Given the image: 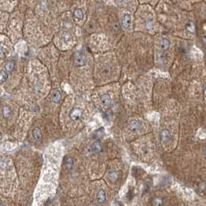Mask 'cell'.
Returning <instances> with one entry per match:
<instances>
[{"instance_id": "obj_1", "label": "cell", "mask_w": 206, "mask_h": 206, "mask_svg": "<svg viewBox=\"0 0 206 206\" xmlns=\"http://www.w3.org/2000/svg\"><path fill=\"white\" fill-rule=\"evenodd\" d=\"M82 115V111L80 108H74L70 112V118L73 121H78L80 119Z\"/></svg>"}, {"instance_id": "obj_2", "label": "cell", "mask_w": 206, "mask_h": 206, "mask_svg": "<svg viewBox=\"0 0 206 206\" xmlns=\"http://www.w3.org/2000/svg\"><path fill=\"white\" fill-rule=\"evenodd\" d=\"M75 63L77 66H83L85 64V57L80 52H76L75 54Z\"/></svg>"}, {"instance_id": "obj_3", "label": "cell", "mask_w": 206, "mask_h": 206, "mask_svg": "<svg viewBox=\"0 0 206 206\" xmlns=\"http://www.w3.org/2000/svg\"><path fill=\"white\" fill-rule=\"evenodd\" d=\"M122 25L124 29H128L131 25V16L128 13L124 14L122 19Z\"/></svg>"}, {"instance_id": "obj_4", "label": "cell", "mask_w": 206, "mask_h": 206, "mask_svg": "<svg viewBox=\"0 0 206 206\" xmlns=\"http://www.w3.org/2000/svg\"><path fill=\"white\" fill-rule=\"evenodd\" d=\"M100 99H101V102H102L103 106H105V107L110 106V105H111V98H110L109 94H103L101 96V98H100Z\"/></svg>"}, {"instance_id": "obj_5", "label": "cell", "mask_w": 206, "mask_h": 206, "mask_svg": "<svg viewBox=\"0 0 206 206\" xmlns=\"http://www.w3.org/2000/svg\"><path fill=\"white\" fill-rule=\"evenodd\" d=\"M161 139L162 143H167L171 139V133L167 129H163L161 133Z\"/></svg>"}, {"instance_id": "obj_6", "label": "cell", "mask_w": 206, "mask_h": 206, "mask_svg": "<svg viewBox=\"0 0 206 206\" xmlns=\"http://www.w3.org/2000/svg\"><path fill=\"white\" fill-rule=\"evenodd\" d=\"M105 198H106V197H105V193L104 190H102V189L99 190L96 195L97 201L99 203H103L105 201Z\"/></svg>"}, {"instance_id": "obj_7", "label": "cell", "mask_w": 206, "mask_h": 206, "mask_svg": "<svg viewBox=\"0 0 206 206\" xmlns=\"http://www.w3.org/2000/svg\"><path fill=\"white\" fill-rule=\"evenodd\" d=\"M91 151L94 153H99L102 150V145L99 142H95L93 144L91 145Z\"/></svg>"}, {"instance_id": "obj_8", "label": "cell", "mask_w": 206, "mask_h": 206, "mask_svg": "<svg viewBox=\"0 0 206 206\" xmlns=\"http://www.w3.org/2000/svg\"><path fill=\"white\" fill-rule=\"evenodd\" d=\"M170 40L167 38H162L160 41V47L161 50L165 51L170 47Z\"/></svg>"}, {"instance_id": "obj_9", "label": "cell", "mask_w": 206, "mask_h": 206, "mask_svg": "<svg viewBox=\"0 0 206 206\" xmlns=\"http://www.w3.org/2000/svg\"><path fill=\"white\" fill-rule=\"evenodd\" d=\"M61 94L60 92V91H54V93L52 94V96H51V100L52 102H54V103H58L61 100Z\"/></svg>"}, {"instance_id": "obj_10", "label": "cell", "mask_w": 206, "mask_h": 206, "mask_svg": "<svg viewBox=\"0 0 206 206\" xmlns=\"http://www.w3.org/2000/svg\"><path fill=\"white\" fill-rule=\"evenodd\" d=\"M129 128L132 131H137L139 128V123L138 120H132L129 123Z\"/></svg>"}, {"instance_id": "obj_11", "label": "cell", "mask_w": 206, "mask_h": 206, "mask_svg": "<svg viewBox=\"0 0 206 206\" xmlns=\"http://www.w3.org/2000/svg\"><path fill=\"white\" fill-rule=\"evenodd\" d=\"M64 165L67 169L72 168L73 165H74V161L72 158L70 157H66L64 158Z\"/></svg>"}, {"instance_id": "obj_12", "label": "cell", "mask_w": 206, "mask_h": 206, "mask_svg": "<svg viewBox=\"0 0 206 206\" xmlns=\"http://www.w3.org/2000/svg\"><path fill=\"white\" fill-rule=\"evenodd\" d=\"M74 16H75V18H77V19H83V16H84L83 11L81 10V9H77L75 11V13H74Z\"/></svg>"}, {"instance_id": "obj_13", "label": "cell", "mask_w": 206, "mask_h": 206, "mask_svg": "<svg viewBox=\"0 0 206 206\" xmlns=\"http://www.w3.org/2000/svg\"><path fill=\"white\" fill-rule=\"evenodd\" d=\"M12 111L8 106H4L3 109V114L5 118H9L11 115Z\"/></svg>"}, {"instance_id": "obj_14", "label": "cell", "mask_w": 206, "mask_h": 206, "mask_svg": "<svg viewBox=\"0 0 206 206\" xmlns=\"http://www.w3.org/2000/svg\"><path fill=\"white\" fill-rule=\"evenodd\" d=\"M33 136L35 139L39 140L40 139V137H41V133H40V129L38 128H35L33 129Z\"/></svg>"}, {"instance_id": "obj_15", "label": "cell", "mask_w": 206, "mask_h": 206, "mask_svg": "<svg viewBox=\"0 0 206 206\" xmlns=\"http://www.w3.org/2000/svg\"><path fill=\"white\" fill-rule=\"evenodd\" d=\"M102 134H103V128H100L98 130L95 132V133H94V137L97 138V139H99V138H101L102 136Z\"/></svg>"}, {"instance_id": "obj_16", "label": "cell", "mask_w": 206, "mask_h": 206, "mask_svg": "<svg viewBox=\"0 0 206 206\" xmlns=\"http://www.w3.org/2000/svg\"><path fill=\"white\" fill-rule=\"evenodd\" d=\"M6 78H7V73L4 71H0V82H4V81H5Z\"/></svg>"}, {"instance_id": "obj_17", "label": "cell", "mask_w": 206, "mask_h": 206, "mask_svg": "<svg viewBox=\"0 0 206 206\" xmlns=\"http://www.w3.org/2000/svg\"><path fill=\"white\" fill-rule=\"evenodd\" d=\"M6 57V51L3 47H0V58L4 59Z\"/></svg>"}, {"instance_id": "obj_18", "label": "cell", "mask_w": 206, "mask_h": 206, "mask_svg": "<svg viewBox=\"0 0 206 206\" xmlns=\"http://www.w3.org/2000/svg\"><path fill=\"white\" fill-rule=\"evenodd\" d=\"M187 29L188 31H190V32L193 33L194 31H195V25L193 24L192 23H187Z\"/></svg>"}, {"instance_id": "obj_19", "label": "cell", "mask_w": 206, "mask_h": 206, "mask_svg": "<svg viewBox=\"0 0 206 206\" xmlns=\"http://www.w3.org/2000/svg\"><path fill=\"white\" fill-rule=\"evenodd\" d=\"M5 68L7 71H12L13 68V61H9L8 62L6 65H5Z\"/></svg>"}, {"instance_id": "obj_20", "label": "cell", "mask_w": 206, "mask_h": 206, "mask_svg": "<svg viewBox=\"0 0 206 206\" xmlns=\"http://www.w3.org/2000/svg\"><path fill=\"white\" fill-rule=\"evenodd\" d=\"M162 204H163V202H162V199L161 198H156L155 200L153 201V205H161Z\"/></svg>"}, {"instance_id": "obj_21", "label": "cell", "mask_w": 206, "mask_h": 206, "mask_svg": "<svg viewBox=\"0 0 206 206\" xmlns=\"http://www.w3.org/2000/svg\"><path fill=\"white\" fill-rule=\"evenodd\" d=\"M109 177L111 178V180L112 181H116L118 178V177H117V174H115V173H112V174H109Z\"/></svg>"}]
</instances>
